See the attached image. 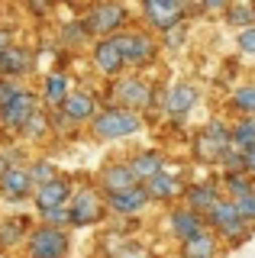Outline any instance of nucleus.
Instances as JSON below:
<instances>
[{
    "label": "nucleus",
    "mask_w": 255,
    "mask_h": 258,
    "mask_svg": "<svg viewBox=\"0 0 255 258\" xmlns=\"http://www.w3.org/2000/svg\"><path fill=\"white\" fill-rule=\"evenodd\" d=\"M68 100V81L65 75H49L45 78V103H52V107H65Z\"/></svg>",
    "instance_id": "25"
},
{
    "label": "nucleus",
    "mask_w": 255,
    "mask_h": 258,
    "mask_svg": "<svg viewBox=\"0 0 255 258\" xmlns=\"http://www.w3.org/2000/svg\"><path fill=\"white\" fill-rule=\"evenodd\" d=\"M226 187L236 194V197H245V194H252V187H249V181H245L242 174H229L226 177Z\"/></svg>",
    "instance_id": "29"
},
{
    "label": "nucleus",
    "mask_w": 255,
    "mask_h": 258,
    "mask_svg": "<svg viewBox=\"0 0 255 258\" xmlns=\"http://www.w3.org/2000/svg\"><path fill=\"white\" fill-rule=\"evenodd\" d=\"M10 48V29H0V55Z\"/></svg>",
    "instance_id": "39"
},
{
    "label": "nucleus",
    "mask_w": 255,
    "mask_h": 258,
    "mask_svg": "<svg viewBox=\"0 0 255 258\" xmlns=\"http://www.w3.org/2000/svg\"><path fill=\"white\" fill-rule=\"evenodd\" d=\"M94 64H97L103 75H116L126 64V58H123V52H119V45L113 39H100L97 48H94Z\"/></svg>",
    "instance_id": "13"
},
{
    "label": "nucleus",
    "mask_w": 255,
    "mask_h": 258,
    "mask_svg": "<svg viewBox=\"0 0 255 258\" xmlns=\"http://www.w3.org/2000/svg\"><path fill=\"white\" fill-rule=\"evenodd\" d=\"M226 20L233 26H255V4L252 0H236L226 7Z\"/></svg>",
    "instance_id": "24"
},
{
    "label": "nucleus",
    "mask_w": 255,
    "mask_h": 258,
    "mask_svg": "<svg viewBox=\"0 0 255 258\" xmlns=\"http://www.w3.org/2000/svg\"><path fill=\"white\" fill-rule=\"evenodd\" d=\"M233 142L242 149H255V119H242L239 126H233Z\"/></svg>",
    "instance_id": "28"
},
{
    "label": "nucleus",
    "mask_w": 255,
    "mask_h": 258,
    "mask_svg": "<svg viewBox=\"0 0 255 258\" xmlns=\"http://www.w3.org/2000/svg\"><path fill=\"white\" fill-rule=\"evenodd\" d=\"M213 252H217V239L210 232H197V236L184 239V245H181L184 258H213Z\"/></svg>",
    "instance_id": "18"
},
{
    "label": "nucleus",
    "mask_w": 255,
    "mask_h": 258,
    "mask_svg": "<svg viewBox=\"0 0 255 258\" xmlns=\"http://www.w3.org/2000/svg\"><path fill=\"white\" fill-rule=\"evenodd\" d=\"M133 171L139 174V181H149V177L162 174V155L158 152H142L139 158H133Z\"/></svg>",
    "instance_id": "23"
},
{
    "label": "nucleus",
    "mask_w": 255,
    "mask_h": 258,
    "mask_svg": "<svg viewBox=\"0 0 255 258\" xmlns=\"http://www.w3.org/2000/svg\"><path fill=\"white\" fill-rule=\"evenodd\" d=\"M33 187V174L29 171H20V168H10L4 177H0V190L7 194L10 200H23Z\"/></svg>",
    "instance_id": "15"
},
{
    "label": "nucleus",
    "mask_w": 255,
    "mask_h": 258,
    "mask_svg": "<svg viewBox=\"0 0 255 258\" xmlns=\"http://www.w3.org/2000/svg\"><path fill=\"white\" fill-rule=\"evenodd\" d=\"M103 190L107 194H119V190H133L139 187V174L133 171V165H107L100 174Z\"/></svg>",
    "instance_id": "9"
},
{
    "label": "nucleus",
    "mask_w": 255,
    "mask_h": 258,
    "mask_svg": "<svg viewBox=\"0 0 255 258\" xmlns=\"http://www.w3.org/2000/svg\"><path fill=\"white\" fill-rule=\"evenodd\" d=\"M29 174H33V181H39V184H49V181H55V171H52L49 165H36Z\"/></svg>",
    "instance_id": "35"
},
{
    "label": "nucleus",
    "mask_w": 255,
    "mask_h": 258,
    "mask_svg": "<svg viewBox=\"0 0 255 258\" xmlns=\"http://www.w3.org/2000/svg\"><path fill=\"white\" fill-rule=\"evenodd\" d=\"M29 255L33 258H65L68 255V236L58 226H39L29 236Z\"/></svg>",
    "instance_id": "3"
},
{
    "label": "nucleus",
    "mask_w": 255,
    "mask_h": 258,
    "mask_svg": "<svg viewBox=\"0 0 255 258\" xmlns=\"http://www.w3.org/2000/svg\"><path fill=\"white\" fill-rule=\"evenodd\" d=\"M113 42L119 45V52H123L126 64H146L155 58V45L149 36H142V32H126V36H113Z\"/></svg>",
    "instance_id": "6"
},
{
    "label": "nucleus",
    "mask_w": 255,
    "mask_h": 258,
    "mask_svg": "<svg viewBox=\"0 0 255 258\" xmlns=\"http://www.w3.org/2000/svg\"><path fill=\"white\" fill-rule=\"evenodd\" d=\"M229 142H233V133H226L223 123H207L194 139V155L201 161H220L229 152Z\"/></svg>",
    "instance_id": "2"
},
{
    "label": "nucleus",
    "mask_w": 255,
    "mask_h": 258,
    "mask_svg": "<svg viewBox=\"0 0 255 258\" xmlns=\"http://www.w3.org/2000/svg\"><path fill=\"white\" fill-rule=\"evenodd\" d=\"M45 223L55 226V223H71V210H61V207H52V210H42Z\"/></svg>",
    "instance_id": "32"
},
{
    "label": "nucleus",
    "mask_w": 255,
    "mask_h": 258,
    "mask_svg": "<svg viewBox=\"0 0 255 258\" xmlns=\"http://www.w3.org/2000/svg\"><path fill=\"white\" fill-rule=\"evenodd\" d=\"M26 133H33V136H42V133H45V116H42V113H36V116L29 119Z\"/></svg>",
    "instance_id": "36"
},
{
    "label": "nucleus",
    "mask_w": 255,
    "mask_h": 258,
    "mask_svg": "<svg viewBox=\"0 0 255 258\" xmlns=\"http://www.w3.org/2000/svg\"><path fill=\"white\" fill-rule=\"evenodd\" d=\"M29 64H33V55H29L26 48L10 45L4 55H0V75H20V71L29 68Z\"/></svg>",
    "instance_id": "20"
},
{
    "label": "nucleus",
    "mask_w": 255,
    "mask_h": 258,
    "mask_svg": "<svg viewBox=\"0 0 255 258\" xmlns=\"http://www.w3.org/2000/svg\"><path fill=\"white\" fill-rule=\"evenodd\" d=\"M123 23H126V10L119 4H113V0H107V4H97L87 13L84 26L91 32H97V36H110V32H116Z\"/></svg>",
    "instance_id": "4"
},
{
    "label": "nucleus",
    "mask_w": 255,
    "mask_h": 258,
    "mask_svg": "<svg viewBox=\"0 0 255 258\" xmlns=\"http://www.w3.org/2000/svg\"><path fill=\"white\" fill-rule=\"evenodd\" d=\"M113 94H116V100L123 103L126 110H139V107H146V103H149V87L142 84L139 78H123L116 84Z\"/></svg>",
    "instance_id": "10"
},
{
    "label": "nucleus",
    "mask_w": 255,
    "mask_h": 258,
    "mask_svg": "<svg viewBox=\"0 0 255 258\" xmlns=\"http://www.w3.org/2000/svg\"><path fill=\"white\" fill-rule=\"evenodd\" d=\"M210 223L217 226V229H223L226 236H242V229H245V220H242V213H239V207H236V200H220L217 207L210 210Z\"/></svg>",
    "instance_id": "7"
},
{
    "label": "nucleus",
    "mask_w": 255,
    "mask_h": 258,
    "mask_svg": "<svg viewBox=\"0 0 255 258\" xmlns=\"http://www.w3.org/2000/svg\"><path fill=\"white\" fill-rule=\"evenodd\" d=\"M184 36H187V29H184V20H181L178 26H171L168 32H165V42H168L171 48H178L181 42H184Z\"/></svg>",
    "instance_id": "33"
},
{
    "label": "nucleus",
    "mask_w": 255,
    "mask_h": 258,
    "mask_svg": "<svg viewBox=\"0 0 255 258\" xmlns=\"http://www.w3.org/2000/svg\"><path fill=\"white\" fill-rule=\"evenodd\" d=\"M68 113L71 119H91V116H97V107H94V97L91 94H68V100H65V107H61Z\"/></svg>",
    "instance_id": "21"
},
{
    "label": "nucleus",
    "mask_w": 255,
    "mask_h": 258,
    "mask_svg": "<svg viewBox=\"0 0 255 258\" xmlns=\"http://www.w3.org/2000/svg\"><path fill=\"white\" fill-rule=\"evenodd\" d=\"M204 7H207V10H226L229 0H204Z\"/></svg>",
    "instance_id": "37"
},
{
    "label": "nucleus",
    "mask_w": 255,
    "mask_h": 258,
    "mask_svg": "<svg viewBox=\"0 0 255 258\" xmlns=\"http://www.w3.org/2000/svg\"><path fill=\"white\" fill-rule=\"evenodd\" d=\"M236 207L242 213V220H255V190L245 194V197H236Z\"/></svg>",
    "instance_id": "30"
},
{
    "label": "nucleus",
    "mask_w": 255,
    "mask_h": 258,
    "mask_svg": "<svg viewBox=\"0 0 255 258\" xmlns=\"http://www.w3.org/2000/svg\"><path fill=\"white\" fill-rule=\"evenodd\" d=\"M26 220L23 216H13V220H4V226H0V245H13V242L23 239V229H26Z\"/></svg>",
    "instance_id": "26"
},
{
    "label": "nucleus",
    "mask_w": 255,
    "mask_h": 258,
    "mask_svg": "<svg viewBox=\"0 0 255 258\" xmlns=\"http://www.w3.org/2000/svg\"><path fill=\"white\" fill-rule=\"evenodd\" d=\"M17 94H20V91H17V84H10L7 78L0 81V110H4V107H10V103L17 100Z\"/></svg>",
    "instance_id": "31"
},
{
    "label": "nucleus",
    "mask_w": 255,
    "mask_h": 258,
    "mask_svg": "<svg viewBox=\"0 0 255 258\" xmlns=\"http://www.w3.org/2000/svg\"><path fill=\"white\" fill-rule=\"evenodd\" d=\"M146 190H149V197H158V200H171L174 194L181 190V184L174 181L171 174H155V177H149V181H146Z\"/></svg>",
    "instance_id": "22"
},
{
    "label": "nucleus",
    "mask_w": 255,
    "mask_h": 258,
    "mask_svg": "<svg viewBox=\"0 0 255 258\" xmlns=\"http://www.w3.org/2000/svg\"><path fill=\"white\" fill-rule=\"evenodd\" d=\"M187 204H190V210H197V213H210V210L220 204L217 187H213V184H194V187H187Z\"/></svg>",
    "instance_id": "16"
},
{
    "label": "nucleus",
    "mask_w": 255,
    "mask_h": 258,
    "mask_svg": "<svg viewBox=\"0 0 255 258\" xmlns=\"http://www.w3.org/2000/svg\"><path fill=\"white\" fill-rule=\"evenodd\" d=\"M107 204H110V210H116V213H139V210L149 204V190L139 184V187H133V190L107 194Z\"/></svg>",
    "instance_id": "11"
},
{
    "label": "nucleus",
    "mask_w": 255,
    "mask_h": 258,
    "mask_svg": "<svg viewBox=\"0 0 255 258\" xmlns=\"http://www.w3.org/2000/svg\"><path fill=\"white\" fill-rule=\"evenodd\" d=\"M233 110H239V113H245V116H255V84H249V87H239V91L233 94Z\"/></svg>",
    "instance_id": "27"
},
{
    "label": "nucleus",
    "mask_w": 255,
    "mask_h": 258,
    "mask_svg": "<svg viewBox=\"0 0 255 258\" xmlns=\"http://www.w3.org/2000/svg\"><path fill=\"white\" fill-rule=\"evenodd\" d=\"M242 165L249 168V171H255V149H245V155H242Z\"/></svg>",
    "instance_id": "38"
},
{
    "label": "nucleus",
    "mask_w": 255,
    "mask_h": 258,
    "mask_svg": "<svg viewBox=\"0 0 255 258\" xmlns=\"http://www.w3.org/2000/svg\"><path fill=\"white\" fill-rule=\"evenodd\" d=\"M239 48L249 52V55H255V26H245L242 32H239Z\"/></svg>",
    "instance_id": "34"
},
{
    "label": "nucleus",
    "mask_w": 255,
    "mask_h": 258,
    "mask_svg": "<svg viewBox=\"0 0 255 258\" xmlns=\"http://www.w3.org/2000/svg\"><path fill=\"white\" fill-rule=\"evenodd\" d=\"M142 10H146L149 23L162 32H168L171 26H178L184 20V4L181 0H142Z\"/></svg>",
    "instance_id": "5"
},
{
    "label": "nucleus",
    "mask_w": 255,
    "mask_h": 258,
    "mask_svg": "<svg viewBox=\"0 0 255 258\" xmlns=\"http://www.w3.org/2000/svg\"><path fill=\"white\" fill-rule=\"evenodd\" d=\"M139 116L126 107H113V110H103L94 116V136L97 139H123V136L139 133Z\"/></svg>",
    "instance_id": "1"
},
{
    "label": "nucleus",
    "mask_w": 255,
    "mask_h": 258,
    "mask_svg": "<svg viewBox=\"0 0 255 258\" xmlns=\"http://www.w3.org/2000/svg\"><path fill=\"white\" fill-rule=\"evenodd\" d=\"M181 4H184V7H187V4H204V0H181Z\"/></svg>",
    "instance_id": "41"
},
{
    "label": "nucleus",
    "mask_w": 255,
    "mask_h": 258,
    "mask_svg": "<svg viewBox=\"0 0 255 258\" xmlns=\"http://www.w3.org/2000/svg\"><path fill=\"white\" fill-rule=\"evenodd\" d=\"M100 200L94 197V190H81L75 197V207H71V223H78V226H91V223H97L100 220Z\"/></svg>",
    "instance_id": "12"
},
{
    "label": "nucleus",
    "mask_w": 255,
    "mask_h": 258,
    "mask_svg": "<svg viewBox=\"0 0 255 258\" xmlns=\"http://www.w3.org/2000/svg\"><path fill=\"white\" fill-rule=\"evenodd\" d=\"M194 103H197V87L194 84H178L168 94V113L171 116H184Z\"/></svg>",
    "instance_id": "19"
},
{
    "label": "nucleus",
    "mask_w": 255,
    "mask_h": 258,
    "mask_svg": "<svg viewBox=\"0 0 255 258\" xmlns=\"http://www.w3.org/2000/svg\"><path fill=\"white\" fill-rule=\"evenodd\" d=\"M36 97L33 94H26V91H20L17 94V100L10 103V107H4L0 110V116H4V123L10 126V129H26L29 126V119L36 116Z\"/></svg>",
    "instance_id": "8"
},
{
    "label": "nucleus",
    "mask_w": 255,
    "mask_h": 258,
    "mask_svg": "<svg viewBox=\"0 0 255 258\" xmlns=\"http://www.w3.org/2000/svg\"><path fill=\"white\" fill-rule=\"evenodd\" d=\"M171 229L178 232L181 239H190V236H197V232H204L201 213H197V210H174L171 213Z\"/></svg>",
    "instance_id": "17"
},
{
    "label": "nucleus",
    "mask_w": 255,
    "mask_h": 258,
    "mask_svg": "<svg viewBox=\"0 0 255 258\" xmlns=\"http://www.w3.org/2000/svg\"><path fill=\"white\" fill-rule=\"evenodd\" d=\"M68 181H61V177H55V181L49 184H39V190H36V207L39 210H52V207H61L68 200Z\"/></svg>",
    "instance_id": "14"
},
{
    "label": "nucleus",
    "mask_w": 255,
    "mask_h": 258,
    "mask_svg": "<svg viewBox=\"0 0 255 258\" xmlns=\"http://www.w3.org/2000/svg\"><path fill=\"white\" fill-rule=\"evenodd\" d=\"M10 158H13V155H4V152H0V177L10 171Z\"/></svg>",
    "instance_id": "40"
}]
</instances>
